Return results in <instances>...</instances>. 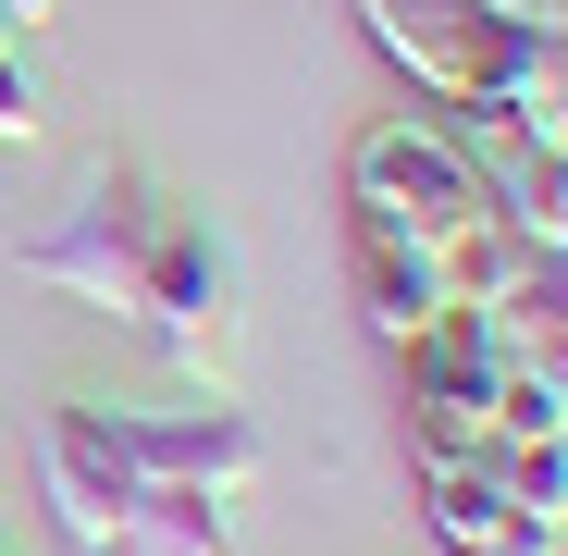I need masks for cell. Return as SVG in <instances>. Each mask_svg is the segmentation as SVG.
Wrapping results in <instances>:
<instances>
[{
  "instance_id": "1",
  "label": "cell",
  "mask_w": 568,
  "mask_h": 556,
  "mask_svg": "<svg viewBox=\"0 0 568 556\" xmlns=\"http://www.w3.org/2000/svg\"><path fill=\"white\" fill-rule=\"evenodd\" d=\"M371 50H384L433 112H531L544 100V38L507 0H358Z\"/></svg>"
},
{
  "instance_id": "2",
  "label": "cell",
  "mask_w": 568,
  "mask_h": 556,
  "mask_svg": "<svg viewBox=\"0 0 568 556\" xmlns=\"http://www.w3.org/2000/svg\"><path fill=\"white\" fill-rule=\"evenodd\" d=\"M346 211H358V235H396V247H457L469 223H495L469 149H457L445 124H420V112L358 124V149H346Z\"/></svg>"
},
{
  "instance_id": "3",
  "label": "cell",
  "mask_w": 568,
  "mask_h": 556,
  "mask_svg": "<svg viewBox=\"0 0 568 556\" xmlns=\"http://www.w3.org/2000/svg\"><path fill=\"white\" fill-rule=\"evenodd\" d=\"M396 396H408V457H507V346L483 310H445L396 346Z\"/></svg>"
},
{
  "instance_id": "4",
  "label": "cell",
  "mask_w": 568,
  "mask_h": 556,
  "mask_svg": "<svg viewBox=\"0 0 568 556\" xmlns=\"http://www.w3.org/2000/svg\"><path fill=\"white\" fill-rule=\"evenodd\" d=\"M173 371H235V247L199 223V211H173L161 199V235H149V272H136V310H124Z\"/></svg>"
},
{
  "instance_id": "5",
  "label": "cell",
  "mask_w": 568,
  "mask_h": 556,
  "mask_svg": "<svg viewBox=\"0 0 568 556\" xmlns=\"http://www.w3.org/2000/svg\"><path fill=\"white\" fill-rule=\"evenodd\" d=\"M149 235H161V199L87 173L74 199H62V223L26 235V285H62V297H87V310L124 322V310H136V272H149Z\"/></svg>"
},
{
  "instance_id": "6",
  "label": "cell",
  "mask_w": 568,
  "mask_h": 556,
  "mask_svg": "<svg viewBox=\"0 0 568 556\" xmlns=\"http://www.w3.org/2000/svg\"><path fill=\"white\" fill-rule=\"evenodd\" d=\"M87 421H100V445L124 457L149 495H161V483L247 495V483H260V457H272V445H260V421H247V408H223V396H211V408H100V396H87Z\"/></svg>"
},
{
  "instance_id": "7",
  "label": "cell",
  "mask_w": 568,
  "mask_h": 556,
  "mask_svg": "<svg viewBox=\"0 0 568 556\" xmlns=\"http://www.w3.org/2000/svg\"><path fill=\"white\" fill-rule=\"evenodd\" d=\"M420 507H433V544L445 556H556L568 532H544L495 457H420Z\"/></svg>"
},
{
  "instance_id": "8",
  "label": "cell",
  "mask_w": 568,
  "mask_h": 556,
  "mask_svg": "<svg viewBox=\"0 0 568 556\" xmlns=\"http://www.w3.org/2000/svg\"><path fill=\"white\" fill-rule=\"evenodd\" d=\"M346 297H358V322L384 334V346H408L420 322H445V272H433V247L346 235Z\"/></svg>"
},
{
  "instance_id": "9",
  "label": "cell",
  "mask_w": 568,
  "mask_h": 556,
  "mask_svg": "<svg viewBox=\"0 0 568 556\" xmlns=\"http://www.w3.org/2000/svg\"><path fill=\"white\" fill-rule=\"evenodd\" d=\"M50 124V87H38V62L26 50H0V149H26Z\"/></svg>"
},
{
  "instance_id": "10",
  "label": "cell",
  "mask_w": 568,
  "mask_h": 556,
  "mask_svg": "<svg viewBox=\"0 0 568 556\" xmlns=\"http://www.w3.org/2000/svg\"><path fill=\"white\" fill-rule=\"evenodd\" d=\"M50 13V0H0V50H26V26Z\"/></svg>"
}]
</instances>
